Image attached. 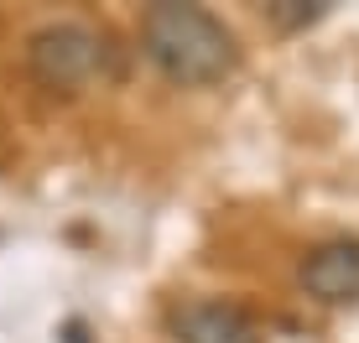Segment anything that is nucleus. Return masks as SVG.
I'll return each instance as SVG.
<instances>
[{
	"mask_svg": "<svg viewBox=\"0 0 359 343\" xmlns=\"http://www.w3.org/2000/svg\"><path fill=\"white\" fill-rule=\"evenodd\" d=\"M318 16H328V6H318V0H281V6H271V21H276V27H287V31L313 27Z\"/></svg>",
	"mask_w": 359,
	"mask_h": 343,
	"instance_id": "39448f33",
	"label": "nucleus"
},
{
	"mask_svg": "<svg viewBox=\"0 0 359 343\" xmlns=\"http://www.w3.org/2000/svg\"><path fill=\"white\" fill-rule=\"evenodd\" d=\"M141 52L177 89H208L240 68V42L214 10L162 0L141 16Z\"/></svg>",
	"mask_w": 359,
	"mask_h": 343,
	"instance_id": "f257e3e1",
	"label": "nucleus"
},
{
	"mask_svg": "<svg viewBox=\"0 0 359 343\" xmlns=\"http://www.w3.org/2000/svg\"><path fill=\"white\" fill-rule=\"evenodd\" d=\"M302 291L328 307H344V302H359V239H328L318 250H307L302 260Z\"/></svg>",
	"mask_w": 359,
	"mask_h": 343,
	"instance_id": "20e7f679",
	"label": "nucleus"
},
{
	"mask_svg": "<svg viewBox=\"0 0 359 343\" xmlns=\"http://www.w3.org/2000/svg\"><path fill=\"white\" fill-rule=\"evenodd\" d=\"M167 333H172V343H266L261 323L250 312L234 307V302H219V297L177 302L167 312Z\"/></svg>",
	"mask_w": 359,
	"mask_h": 343,
	"instance_id": "7ed1b4c3",
	"label": "nucleus"
},
{
	"mask_svg": "<svg viewBox=\"0 0 359 343\" xmlns=\"http://www.w3.org/2000/svg\"><path fill=\"white\" fill-rule=\"evenodd\" d=\"M27 73L53 94H79L94 78H109V36L83 21H47L27 36Z\"/></svg>",
	"mask_w": 359,
	"mask_h": 343,
	"instance_id": "f03ea898",
	"label": "nucleus"
}]
</instances>
